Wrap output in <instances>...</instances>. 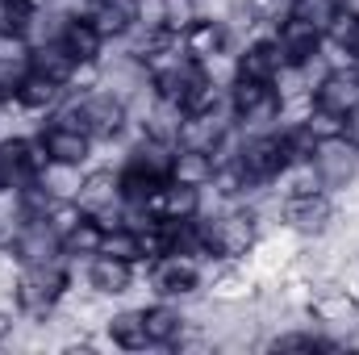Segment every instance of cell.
Here are the masks:
<instances>
[{"mask_svg":"<svg viewBox=\"0 0 359 355\" xmlns=\"http://www.w3.org/2000/svg\"><path fill=\"white\" fill-rule=\"evenodd\" d=\"M4 247L17 255V264H50V260H63V239L46 226V217L21 222V226L4 239Z\"/></svg>","mask_w":359,"mask_h":355,"instance_id":"cell-9","label":"cell"},{"mask_svg":"<svg viewBox=\"0 0 359 355\" xmlns=\"http://www.w3.org/2000/svg\"><path fill=\"white\" fill-rule=\"evenodd\" d=\"M0 247H4V230H0Z\"/></svg>","mask_w":359,"mask_h":355,"instance_id":"cell-40","label":"cell"},{"mask_svg":"<svg viewBox=\"0 0 359 355\" xmlns=\"http://www.w3.org/2000/svg\"><path fill=\"white\" fill-rule=\"evenodd\" d=\"M142 322H147L151 347H172L184 330V309L180 301H155V305H142Z\"/></svg>","mask_w":359,"mask_h":355,"instance_id":"cell-22","label":"cell"},{"mask_svg":"<svg viewBox=\"0 0 359 355\" xmlns=\"http://www.w3.org/2000/svg\"><path fill=\"white\" fill-rule=\"evenodd\" d=\"M313 105L334 113V117H351L359 109V67H330V72H322V80L313 84Z\"/></svg>","mask_w":359,"mask_h":355,"instance_id":"cell-14","label":"cell"},{"mask_svg":"<svg viewBox=\"0 0 359 355\" xmlns=\"http://www.w3.org/2000/svg\"><path fill=\"white\" fill-rule=\"evenodd\" d=\"M50 121H67V126H80L92 142H117L134 130L130 121V105L109 88L96 92H67V100L50 113Z\"/></svg>","mask_w":359,"mask_h":355,"instance_id":"cell-1","label":"cell"},{"mask_svg":"<svg viewBox=\"0 0 359 355\" xmlns=\"http://www.w3.org/2000/svg\"><path fill=\"white\" fill-rule=\"evenodd\" d=\"M104 84V67L100 63H76L72 80H67V92H96Z\"/></svg>","mask_w":359,"mask_h":355,"instance_id":"cell-34","label":"cell"},{"mask_svg":"<svg viewBox=\"0 0 359 355\" xmlns=\"http://www.w3.org/2000/svg\"><path fill=\"white\" fill-rule=\"evenodd\" d=\"M134 280H138V264H126V260H113V255H92V260H84V284H88L92 293L109 297V301L126 297L134 288Z\"/></svg>","mask_w":359,"mask_h":355,"instance_id":"cell-15","label":"cell"},{"mask_svg":"<svg viewBox=\"0 0 359 355\" xmlns=\"http://www.w3.org/2000/svg\"><path fill=\"white\" fill-rule=\"evenodd\" d=\"M63 100H67V84L46 80V76H38V72H25L21 88L13 92V105H17L21 113H29V117H50Z\"/></svg>","mask_w":359,"mask_h":355,"instance_id":"cell-18","label":"cell"},{"mask_svg":"<svg viewBox=\"0 0 359 355\" xmlns=\"http://www.w3.org/2000/svg\"><path fill=\"white\" fill-rule=\"evenodd\" d=\"M63 46H67V55L76 59V63H100L104 59V34L92 25L88 17H72V25H67V34H63Z\"/></svg>","mask_w":359,"mask_h":355,"instance_id":"cell-23","label":"cell"},{"mask_svg":"<svg viewBox=\"0 0 359 355\" xmlns=\"http://www.w3.org/2000/svg\"><path fill=\"white\" fill-rule=\"evenodd\" d=\"M334 13H339V0H292V8H288V17L305 21V25H309V29H318L322 38H326V29H330Z\"/></svg>","mask_w":359,"mask_h":355,"instance_id":"cell-29","label":"cell"},{"mask_svg":"<svg viewBox=\"0 0 359 355\" xmlns=\"http://www.w3.org/2000/svg\"><path fill=\"white\" fill-rule=\"evenodd\" d=\"M172 180L188 184V188H209V180H213V155L192 151V147H176V155H172Z\"/></svg>","mask_w":359,"mask_h":355,"instance_id":"cell-24","label":"cell"},{"mask_svg":"<svg viewBox=\"0 0 359 355\" xmlns=\"http://www.w3.org/2000/svg\"><path fill=\"white\" fill-rule=\"evenodd\" d=\"M80 17H88L104 34V42H121L138 25V0H84Z\"/></svg>","mask_w":359,"mask_h":355,"instance_id":"cell-16","label":"cell"},{"mask_svg":"<svg viewBox=\"0 0 359 355\" xmlns=\"http://www.w3.org/2000/svg\"><path fill=\"white\" fill-rule=\"evenodd\" d=\"M0 63H29V42L21 34L0 29Z\"/></svg>","mask_w":359,"mask_h":355,"instance_id":"cell-35","label":"cell"},{"mask_svg":"<svg viewBox=\"0 0 359 355\" xmlns=\"http://www.w3.org/2000/svg\"><path fill=\"white\" fill-rule=\"evenodd\" d=\"M147 209L159 222H188V217H196L205 209V188H188V184L168 180V184H159V192L151 196Z\"/></svg>","mask_w":359,"mask_h":355,"instance_id":"cell-17","label":"cell"},{"mask_svg":"<svg viewBox=\"0 0 359 355\" xmlns=\"http://www.w3.org/2000/svg\"><path fill=\"white\" fill-rule=\"evenodd\" d=\"M180 46H184V55L192 59V63H201V67H209V63H222V59H230L234 51H238V42H234V34H230V25H226V17H196L184 34H180Z\"/></svg>","mask_w":359,"mask_h":355,"instance_id":"cell-6","label":"cell"},{"mask_svg":"<svg viewBox=\"0 0 359 355\" xmlns=\"http://www.w3.org/2000/svg\"><path fill=\"white\" fill-rule=\"evenodd\" d=\"M96 255H113V260H126V264H142V247H138V230L134 226H104L100 234V251Z\"/></svg>","mask_w":359,"mask_h":355,"instance_id":"cell-28","label":"cell"},{"mask_svg":"<svg viewBox=\"0 0 359 355\" xmlns=\"http://www.w3.org/2000/svg\"><path fill=\"white\" fill-rule=\"evenodd\" d=\"M280 55H284V67H318L322 63V34L309 29L305 21L297 17H284L276 29H271Z\"/></svg>","mask_w":359,"mask_h":355,"instance_id":"cell-12","label":"cell"},{"mask_svg":"<svg viewBox=\"0 0 359 355\" xmlns=\"http://www.w3.org/2000/svg\"><path fill=\"white\" fill-rule=\"evenodd\" d=\"M234 159H238V168L247 172L251 184H271V180L292 163V159H288V147H284L280 126H276V130L243 134V138L234 142Z\"/></svg>","mask_w":359,"mask_h":355,"instance_id":"cell-5","label":"cell"},{"mask_svg":"<svg viewBox=\"0 0 359 355\" xmlns=\"http://www.w3.org/2000/svg\"><path fill=\"white\" fill-rule=\"evenodd\" d=\"M309 318H313V326L318 330H326L334 343H351L359 335V301L343 288V284H318V293H313V301H309V309H305Z\"/></svg>","mask_w":359,"mask_h":355,"instance_id":"cell-4","label":"cell"},{"mask_svg":"<svg viewBox=\"0 0 359 355\" xmlns=\"http://www.w3.org/2000/svg\"><path fill=\"white\" fill-rule=\"evenodd\" d=\"M305 126H309V134L322 142V138H339V134H347V117H334V113H326V109H309V117H305Z\"/></svg>","mask_w":359,"mask_h":355,"instance_id":"cell-33","label":"cell"},{"mask_svg":"<svg viewBox=\"0 0 359 355\" xmlns=\"http://www.w3.org/2000/svg\"><path fill=\"white\" fill-rule=\"evenodd\" d=\"M72 293V272L67 260H50V264H21L17 284H13V309L21 314V322H46L63 297Z\"/></svg>","mask_w":359,"mask_h":355,"instance_id":"cell-2","label":"cell"},{"mask_svg":"<svg viewBox=\"0 0 359 355\" xmlns=\"http://www.w3.org/2000/svg\"><path fill=\"white\" fill-rule=\"evenodd\" d=\"M259 280L247 264H205V297L217 305H247L255 301Z\"/></svg>","mask_w":359,"mask_h":355,"instance_id":"cell-11","label":"cell"},{"mask_svg":"<svg viewBox=\"0 0 359 355\" xmlns=\"http://www.w3.org/2000/svg\"><path fill=\"white\" fill-rule=\"evenodd\" d=\"M8 100H13V96H4V92H0V109H4V105H8Z\"/></svg>","mask_w":359,"mask_h":355,"instance_id":"cell-39","label":"cell"},{"mask_svg":"<svg viewBox=\"0 0 359 355\" xmlns=\"http://www.w3.org/2000/svg\"><path fill=\"white\" fill-rule=\"evenodd\" d=\"M313 172L322 180V188L326 192H339V188H347L351 180L359 176V147L347 138V134H339V138H322L318 147H313Z\"/></svg>","mask_w":359,"mask_h":355,"instance_id":"cell-8","label":"cell"},{"mask_svg":"<svg viewBox=\"0 0 359 355\" xmlns=\"http://www.w3.org/2000/svg\"><path fill=\"white\" fill-rule=\"evenodd\" d=\"M38 180L46 184L50 196H76V192H80V180H84V168H72V163H46V172H42Z\"/></svg>","mask_w":359,"mask_h":355,"instance_id":"cell-30","label":"cell"},{"mask_svg":"<svg viewBox=\"0 0 359 355\" xmlns=\"http://www.w3.org/2000/svg\"><path fill=\"white\" fill-rule=\"evenodd\" d=\"M238 4L251 13L255 25H268V29H276L288 17V8H292V0H238Z\"/></svg>","mask_w":359,"mask_h":355,"instance_id":"cell-32","label":"cell"},{"mask_svg":"<svg viewBox=\"0 0 359 355\" xmlns=\"http://www.w3.org/2000/svg\"><path fill=\"white\" fill-rule=\"evenodd\" d=\"M280 222H284L292 234H301L305 243H309V239H322V234L339 222V213H334V196H330V192L288 196V201L280 205Z\"/></svg>","mask_w":359,"mask_h":355,"instance_id":"cell-7","label":"cell"},{"mask_svg":"<svg viewBox=\"0 0 359 355\" xmlns=\"http://www.w3.org/2000/svg\"><path fill=\"white\" fill-rule=\"evenodd\" d=\"M347 138H351V142L359 147V109L351 113V117H347Z\"/></svg>","mask_w":359,"mask_h":355,"instance_id":"cell-37","label":"cell"},{"mask_svg":"<svg viewBox=\"0 0 359 355\" xmlns=\"http://www.w3.org/2000/svg\"><path fill=\"white\" fill-rule=\"evenodd\" d=\"M351 55L359 59V29H355V38H351Z\"/></svg>","mask_w":359,"mask_h":355,"instance_id":"cell-38","label":"cell"},{"mask_svg":"<svg viewBox=\"0 0 359 355\" xmlns=\"http://www.w3.org/2000/svg\"><path fill=\"white\" fill-rule=\"evenodd\" d=\"M159 13H163V29L184 34L201 17V0H159Z\"/></svg>","mask_w":359,"mask_h":355,"instance_id":"cell-31","label":"cell"},{"mask_svg":"<svg viewBox=\"0 0 359 355\" xmlns=\"http://www.w3.org/2000/svg\"><path fill=\"white\" fill-rule=\"evenodd\" d=\"M104 339H109L117 351H147V347H151V335H147L142 309H113V314L104 318Z\"/></svg>","mask_w":359,"mask_h":355,"instance_id":"cell-21","label":"cell"},{"mask_svg":"<svg viewBox=\"0 0 359 355\" xmlns=\"http://www.w3.org/2000/svg\"><path fill=\"white\" fill-rule=\"evenodd\" d=\"M100 234H104V226L84 213V222L80 226H72L67 234H63V260L67 264H76V260H92L96 251H100Z\"/></svg>","mask_w":359,"mask_h":355,"instance_id":"cell-26","label":"cell"},{"mask_svg":"<svg viewBox=\"0 0 359 355\" xmlns=\"http://www.w3.org/2000/svg\"><path fill=\"white\" fill-rule=\"evenodd\" d=\"M264 347L268 351H334V347H343V343H334L326 330H284V335H271L264 339Z\"/></svg>","mask_w":359,"mask_h":355,"instance_id":"cell-27","label":"cell"},{"mask_svg":"<svg viewBox=\"0 0 359 355\" xmlns=\"http://www.w3.org/2000/svg\"><path fill=\"white\" fill-rule=\"evenodd\" d=\"M172 155H176L172 142H159L151 134H134V142H130L121 163H130V168H138V172H147L155 180H172Z\"/></svg>","mask_w":359,"mask_h":355,"instance_id":"cell-20","label":"cell"},{"mask_svg":"<svg viewBox=\"0 0 359 355\" xmlns=\"http://www.w3.org/2000/svg\"><path fill=\"white\" fill-rule=\"evenodd\" d=\"M29 72H38V76H46V80L67 84V80H72V72H76V59L67 55V46H63V42H46V46H34V51H29Z\"/></svg>","mask_w":359,"mask_h":355,"instance_id":"cell-25","label":"cell"},{"mask_svg":"<svg viewBox=\"0 0 359 355\" xmlns=\"http://www.w3.org/2000/svg\"><path fill=\"white\" fill-rule=\"evenodd\" d=\"M230 72H234V80H264V84H271V80L284 72V55H280L276 38H271V34L247 38V42L230 55Z\"/></svg>","mask_w":359,"mask_h":355,"instance_id":"cell-10","label":"cell"},{"mask_svg":"<svg viewBox=\"0 0 359 355\" xmlns=\"http://www.w3.org/2000/svg\"><path fill=\"white\" fill-rule=\"evenodd\" d=\"M80 209L84 213H104L113 205H121V184H117V172L113 168H84V180H80V192H76Z\"/></svg>","mask_w":359,"mask_h":355,"instance_id":"cell-19","label":"cell"},{"mask_svg":"<svg viewBox=\"0 0 359 355\" xmlns=\"http://www.w3.org/2000/svg\"><path fill=\"white\" fill-rule=\"evenodd\" d=\"M38 138H42V147H46L50 163H72V168H88V163H92L96 142H92L80 126H67V121H46V126L38 130Z\"/></svg>","mask_w":359,"mask_h":355,"instance_id":"cell-13","label":"cell"},{"mask_svg":"<svg viewBox=\"0 0 359 355\" xmlns=\"http://www.w3.org/2000/svg\"><path fill=\"white\" fill-rule=\"evenodd\" d=\"M142 276L159 293V301H196V297H205V260L168 251L163 260L142 267Z\"/></svg>","mask_w":359,"mask_h":355,"instance_id":"cell-3","label":"cell"},{"mask_svg":"<svg viewBox=\"0 0 359 355\" xmlns=\"http://www.w3.org/2000/svg\"><path fill=\"white\" fill-rule=\"evenodd\" d=\"M17 322H21V314L17 309H8L4 301H0V347L13 339V330H17Z\"/></svg>","mask_w":359,"mask_h":355,"instance_id":"cell-36","label":"cell"}]
</instances>
